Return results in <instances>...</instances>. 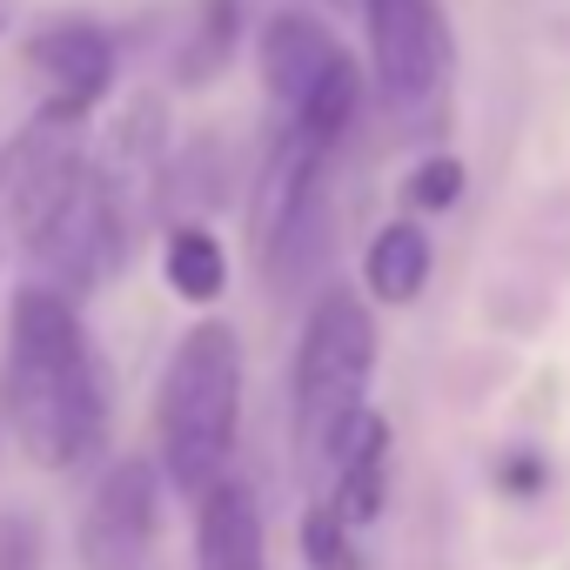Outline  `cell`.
<instances>
[{
    "label": "cell",
    "mask_w": 570,
    "mask_h": 570,
    "mask_svg": "<svg viewBox=\"0 0 570 570\" xmlns=\"http://www.w3.org/2000/svg\"><path fill=\"white\" fill-rule=\"evenodd\" d=\"M0 570H41V523L0 510Z\"/></svg>",
    "instance_id": "17"
},
{
    "label": "cell",
    "mask_w": 570,
    "mask_h": 570,
    "mask_svg": "<svg viewBox=\"0 0 570 570\" xmlns=\"http://www.w3.org/2000/svg\"><path fill=\"white\" fill-rule=\"evenodd\" d=\"M0 28H8V0H0Z\"/></svg>",
    "instance_id": "19"
},
{
    "label": "cell",
    "mask_w": 570,
    "mask_h": 570,
    "mask_svg": "<svg viewBox=\"0 0 570 570\" xmlns=\"http://www.w3.org/2000/svg\"><path fill=\"white\" fill-rule=\"evenodd\" d=\"M303 557H309V570H363L356 530L330 510V497H316V503L303 510Z\"/></svg>",
    "instance_id": "15"
},
{
    "label": "cell",
    "mask_w": 570,
    "mask_h": 570,
    "mask_svg": "<svg viewBox=\"0 0 570 570\" xmlns=\"http://www.w3.org/2000/svg\"><path fill=\"white\" fill-rule=\"evenodd\" d=\"M235 430H242V343L228 323H195L175 343L161 390H155L161 470L188 503L228 476Z\"/></svg>",
    "instance_id": "2"
},
{
    "label": "cell",
    "mask_w": 570,
    "mask_h": 570,
    "mask_svg": "<svg viewBox=\"0 0 570 570\" xmlns=\"http://www.w3.org/2000/svg\"><path fill=\"white\" fill-rule=\"evenodd\" d=\"M255 68H262V88H268L275 115H296L309 95H323L336 75H350L356 55H350L316 14L282 8V14H268L262 35H255Z\"/></svg>",
    "instance_id": "9"
},
{
    "label": "cell",
    "mask_w": 570,
    "mask_h": 570,
    "mask_svg": "<svg viewBox=\"0 0 570 570\" xmlns=\"http://www.w3.org/2000/svg\"><path fill=\"white\" fill-rule=\"evenodd\" d=\"M128 242H135V208L121 202L115 175L101 168V155H88L61 188L55 202L21 228V255H28V275L35 282H55L75 303L108 289L115 268L128 262Z\"/></svg>",
    "instance_id": "5"
},
{
    "label": "cell",
    "mask_w": 570,
    "mask_h": 570,
    "mask_svg": "<svg viewBox=\"0 0 570 570\" xmlns=\"http://www.w3.org/2000/svg\"><path fill=\"white\" fill-rule=\"evenodd\" d=\"M161 523V476L148 456H121L81 510V570H141Z\"/></svg>",
    "instance_id": "7"
},
{
    "label": "cell",
    "mask_w": 570,
    "mask_h": 570,
    "mask_svg": "<svg viewBox=\"0 0 570 570\" xmlns=\"http://www.w3.org/2000/svg\"><path fill=\"white\" fill-rule=\"evenodd\" d=\"M0 416H8V403H0Z\"/></svg>",
    "instance_id": "20"
},
{
    "label": "cell",
    "mask_w": 570,
    "mask_h": 570,
    "mask_svg": "<svg viewBox=\"0 0 570 570\" xmlns=\"http://www.w3.org/2000/svg\"><path fill=\"white\" fill-rule=\"evenodd\" d=\"M370 35V88L403 135H436L450 108L456 41L443 0H356Z\"/></svg>",
    "instance_id": "6"
},
{
    "label": "cell",
    "mask_w": 570,
    "mask_h": 570,
    "mask_svg": "<svg viewBox=\"0 0 570 570\" xmlns=\"http://www.w3.org/2000/svg\"><path fill=\"white\" fill-rule=\"evenodd\" d=\"M456 195H463V161H456V155H430V161H416V175L403 181V202H410L416 215H443V208H456Z\"/></svg>",
    "instance_id": "16"
},
{
    "label": "cell",
    "mask_w": 570,
    "mask_h": 570,
    "mask_svg": "<svg viewBox=\"0 0 570 570\" xmlns=\"http://www.w3.org/2000/svg\"><path fill=\"white\" fill-rule=\"evenodd\" d=\"M0 403L41 470H81L108 443V376L81 330V309L55 282H21L8 303V370Z\"/></svg>",
    "instance_id": "1"
},
{
    "label": "cell",
    "mask_w": 570,
    "mask_h": 570,
    "mask_svg": "<svg viewBox=\"0 0 570 570\" xmlns=\"http://www.w3.org/2000/svg\"><path fill=\"white\" fill-rule=\"evenodd\" d=\"M330 141H316L309 128L296 121H275L262 161H255V181H248V242H255V262L275 289L303 282L316 262H323V242H330Z\"/></svg>",
    "instance_id": "4"
},
{
    "label": "cell",
    "mask_w": 570,
    "mask_h": 570,
    "mask_svg": "<svg viewBox=\"0 0 570 570\" xmlns=\"http://www.w3.org/2000/svg\"><path fill=\"white\" fill-rule=\"evenodd\" d=\"M430 268H436V248H430L423 222L403 215V222H383V228L370 235V248H363V289H370V303H383V309H410V303L423 296Z\"/></svg>",
    "instance_id": "12"
},
{
    "label": "cell",
    "mask_w": 570,
    "mask_h": 570,
    "mask_svg": "<svg viewBox=\"0 0 570 570\" xmlns=\"http://www.w3.org/2000/svg\"><path fill=\"white\" fill-rule=\"evenodd\" d=\"M336 8H343V0H336Z\"/></svg>",
    "instance_id": "21"
},
{
    "label": "cell",
    "mask_w": 570,
    "mask_h": 570,
    "mask_svg": "<svg viewBox=\"0 0 570 570\" xmlns=\"http://www.w3.org/2000/svg\"><path fill=\"white\" fill-rule=\"evenodd\" d=\"M330 510L350 523V530H370L383 517V497H390V423L376 410H363L350 423V436L336 443V463H330Z\"/></svg>",
    "instance_id": "11"
},
{
    "label": "cell",
    "mask_w": 570,
    "mask_h": 570,
    "mask_svg": "<svg viewBox=\"0 0 570 570\" xmlns=\"http://www.w3.org/2000/svg\"><path fill=\"white\" fill-rule=\"evenodd\" d=\"M161 275H168V289L181 296V303H195V309H208V303H222V289H228V255H222V242L208 235V222H168V242H161Z\"/></svg>",
    "instance_id": "13"
},
{
    "label": "cell",
    "mask_w": 570,
    "mask_h": 570,
    "mask_svg": "<svg viewBox=\"0 0 570 570\" xmlns=\"http://www.w3.org/2000/svg\"><path fill=\"white\" fill-rule=\"evenodd\" d=\"M195 570H268L262 503L242 476H222L195 497Z\"/></svg>",
    "instance_id": "10"
},
{
    "label": "cell",
    "mask_w": 570,
    "mask_h": 570,
    "mask_svg": "<svg viewBox=\"0 0 570 570\" xmlns=\"http://www.w3.org/2000/svg\"><path fill=\"white\" fill-rule=\"evenodd\" d=\"M21 61L41 81V108L48 115H68V121H88L108 101L115 75H121V48L95 21H48L41 35H28Z\"/></svg>",
    "instance_id": "8"
},
{
    "label": "cell",
    "mask_w": 570,
    "mask_h": 570,
    "mask_svg": "<svg viewBox=\"0 0 570 570\" xmlns=\"http://www.w3.org/2000/svg\"><path fill=\"white\" fill-rule=\"evenodd\" d=\"M242 35H248V0H195V28H188V41L175 55V81L181 88H208L235 61Z\"/></svg>",
    "instance_id": "14"
},
{
    "label": "cell",
    "mask_w": 570,
    "mask_h": 570,
    "mask_svg": "<svg viewBox=\"0 0 570 570\" xmlns=\"http://www.w3.org/2000/svg\"><path fill=\"white\" fill-rule=\"evenodd\" d=\"M370 376H376V316L356 289L330 282L309 303V323L296 343V376H289V423H296L303 476H316V483L330 476L336 443L370 410Z\"/></svg>",
    "instance_id": "3"
},
{
    "label": "cell",
    "mask_w": 570,
    "mask_h": 570,
    "mask_svg": "<svg viewBox=\"0 0 570 570\" xmlns=\"http://www.w3.org/2000/svg\"><path fill=\"white\" fill-rule=\"evenodd\" d=\"M543 456H530V450H517V456H503V470H497V483H503V497H537L543 490Z\"/></svg>",
    "instance_id": "18"
}]
</instances>
